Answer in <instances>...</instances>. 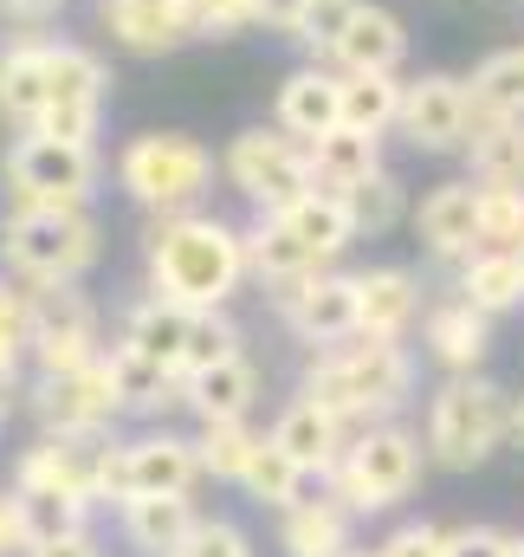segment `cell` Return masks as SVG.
Here are the masks:
<instances>
[{
	"label": "cell",
	"instance_id": "ac0fdd59",
	"mask_svg": "<svg viewBox=\"0 0 524 557\" xmlns=\"http://www.w3.org/2000/svg\"><path fill=\"white\" fill-rule=\"evenodd\" d=\"M414 234H421V247H427L434 260H466V253H479V182L466 175V182L427 188L421 208H414Z\"/></svg>",
	"mask_w": 524,
	"mask_h": 557
},
{
	"label": "cell",
	"instance_id": "c3c4849f",
	"mask_svg": "<svg viewBox=\"0 0 524 557\" xmlns=\"http://www.w3.org/2000/svg\"><path fill=\"white\" fill-rule=\"evenodd\" d=\"M26 552H33L26 506H20V493H0V557H26Z\"/></svg>",
	"mask_w": 524,
	"mask_h": 557
},
{
	"label": "cell",
	"instance_id": "ba28073f",
	"mask_svg": "<svg viewBox=\"0 0 524 557\" xmlns=\"http://www.w3.org/2000/svg\"><path fill=\"white\" fill-rule=\"evenodd\" d=\"M221 182L253 201V214H278L298 195H311V143L285 137L278 124H253L221 149Z\"/></svg>",
	"mask_w": 524,
	"mask_h": 557
},
{
	"label": "cell",
	"instance_id": "7402d4cb",
	"mask_svg": "<svg viewBox=\"0 0 524 557\" xmlns=\"http://www.w3.org/2000/svg\"><path fill=\"white\" fill-rule=\"evenodd\" d=\"M182 403L201 421H247V409L260 403V363H253L247 350H234V357H221L214 370L182 376Z\"/></svg>",
	"mask_w": 524,
	"mask_h": 557
},
{
	"label": "cell",
	"instance_id": "484cf974",
	"mask_svg": "<svg viewBox=\"0 0 524 557\" xmlns=\"http://www.w3.org/2000/svg\"><path fill=\"white\" fill-rule=\"evenodd\" d=\"M376 169H383V137H370V131L337 124V131H324V137L311 143V188L350 195V188H363Z\"/></svg>",
	"mask_w": 524,
	"mask_h": 557
},
{
	"label": "cell",
	"instance_id": "603a6c76",
	"mask_svg": "<svg viewBox=\"0 0 524 557\" xmlns=\"http://www.w3.org/2000/svg\"><path fill=\"white\" fill-rule=\"evenodd\" d=\"M414 318H421V285L408 267L357 273V337H408Z\"/></svg>",
	"mask_w": 524,
	"mask_h": 557
},
{
	"label": "cell",
	"instance_id": "2e32d148",
	"mask_svg": "<svg viewBox=\"0 0 524 557\" xmlns=\"http://www.w3.org/2000/svg\"><path fill=\"white\" fill-rule=\"evenodd\" d=\"M201 480V454L188 434H136L117 447V506L136 493H188Z\"/></svg>",
	"mask_w": 524,
	"mask_h": 557
},
{
	"label": "cell",
	"instance_id": "e0dca14e",
	"mask_svg": "<svg viewBox=\"0 0 524 557\" xmlns=\"http://www.w3.org/2000/svg\"><path fill=\"white\" fill-rule=\"evenodd\" d=\"M98 26L136 59H162L195 39L188 0H98Z\"/></svg>",
	"mask_w": 524,
	"mask_h": 557
},
{
	"label": "cell",
	"instance_id": "11a10c76",
	"mask_svg": "<svg viewBox=\"0 0 524 557\" xmlns=\"http://www.w3.org/2000/svg\"><path fill=\"white\" fill-rule=\"evenodd\" d=\"M512 557H524V539H512Z\"/></svg>",
	"mask_w": 524,
	"mask_h": 557
},
{
	"label": "cell",
	"instance_id": "f5cc1de1",
	"mask_svg": "<svg viewBox=\"0 0 524 557\" xmlns=\"http://www.w3.org/2000/svg\"><path fill=\"white\" fill-rule=\"evenodd\" d=\"M13 389H20V357H13V350H0V409L13 403Z\"/></svg>",
	"mask_w": 524,
	"mask_h": 557
},
{
	"label": "cell",
	"instance_id": "30bf717a",
	"mask_svg": "<svg viewBox=\"0 0 524 557\" xmlns=\"http://www.w3.org/2000/svg\"><path fill=\"white\" fill-rule=\"evenodd\" d=\"M13 486H52V493L85 499V506H111V499H117V441H111V428H91V434H46L39 447L20 454Z\"/></svg>",
	"mask_w": 524,
	"mask_h": 557
},
{
	"label": "cell",
	"instance_id": "681fc988",
	"mask_svg": "<svg viewBox=\"0 0 524 557\" xmlns=\"http://www.w3.org/2000/svg\"><path fill=\"white\" fill-rule=\"evenodd\" d=\"M304 7L311 0H253V26H265V33H298V20H304Z\"/></svg>",
	"mask_w": 524,
	"mask_h": 557
},
{
	"label": "cell",
	"instance_id": "7bdbcfd3",
	"mask_svg": "<svg viewBox=\"0 0 524 557\" xmlns=\"http://www.w3.org/2000/svg\"><path fill=\"white\" fill-rule=\"evenodd\" d=\"M195 13V39H234L253 26V0H188Z\"/></svg>",
	"mask_w": 524,
	"mask_h": 557
},
{
	"label": "cell",
	"instance_id": "e575fe53",
	"mask_svg": "<svg viewBox=\"0 0 524 557\" xmlns=\"http://www.w3.org/2000/svg\"><path fill=\"white\" fill-rule=\"evenodd\" d=\"M247 267H253V278H265V285L317 273V260L298 247V234H291L278 214H253V227H247Z\"/></svg>",
	"mask_w": 524,
	"mask_h": 557
},
{
	"label": "cell",
	"instance_id": "6f0895ef",
	"mask_svg": "<svg viewBox=\"0 0 524 557\" xmlns=\"http://www.w3.org/2000/svg\"><path fill=\"white\" fill-rule=\"evenodd\" d=\"M0 428H7V409H0Z\"/></svg>",
	"mask_w": 524,
	"mask_h": 557
},
{
	"label": "cell",
	"instance_id": "ab89813d",
	"mask_svg": "<svg viewBox=\"0 0 524 557\" xmlns=\"http://www.w3.org/2000/svg\"><path fill=\"white\" fill-rule=\"evenodd\" d=\"M234 350H240V324H234L227 311H195V318H188V344H182V376L214 370V363L234 357Z\"/></svg>",
	"mask_w": 524,
	"mask_h": 557
},
{
	"label": "cell",
	"instance_id": "9c48e42d",
	"mask_svg": "<svg viewBox=\"0 0 524 557\" xmlns=\"http://www.w3.org/2000/svg\"><path fill=\"white\" fill-rule=\"evenodd\" d=\"M104 111H111V65L78 39H52L46 46V117H39V131L65 143H98Z\"/></svg>",
	"mask_w": 524,
	"mask_h": 557
},
{
	"label": "cell",
	"instance_id": "bcb514c9",
	"mask_svg": "<svg viewBox=\"0 0 524 557\" xmlns=\"http://www.w3.org/2000/svg\"><path fill=\"white\" fill-rule=\"evenodd\" d=\"M376 557H447V532L440 525H401V532H389L383 545H376Z\"/></svg>",
	"mask_w": 524,
	"mask_h": 557
},
{
	"label": "cell",
	"instance_id": "7dc6e473",
	"mask_svg": "<svg viewBox=\"0 0 524 557\" xmlns=\"http://www.w3.org/2000/svg\"><path fill=\"white\" fill-rule=\"evenodd\" d=\"M447 557H512V539L499 525H460L447 532Z\"/></svg>",
	"mask_w": 524,
	"mask_h": 557
},
{
	"label": "cell",
	"instance_id": "4dcf8cb0",
	"mask_svg": "<svg viewBox=\"0 0 524 557\" xmlns=\"http://www.w3.org/2000/svg\"><path fill=\"white\" fill-rule=\"evenodd\" d=\"M350 519L337 499H298L285 506V525H278V545L285 557H344L350 552Z\"/></svg>",
	"mask_w": 524,
	"mask_h": 557
},
{
	"label": "cell",
	"instance_id": "6da1fadb",
	"mask_svg": "<svg viewBox=\"0 0 524 557\" xmlns=\"http://www.w3.org/2000/svg\"><path fill=\"white\" fill-rule=\"evenodd\" d=\"M142 273H149L155 298H169L182 311H227V298L253 278V267H247V227H234V221H221L208 208L149 214Z\"/></svg>",
	"mask_w": 524,
	"mask_h": 557
},
{
	"label": "cell",
	"instance_id": "9a60e30c",
	"mask_svg": "<svg viewBox=\"0 0 524 557\" xmlns=\"http://www.w3.org/2000/svg\"><path fill=\"white\" fill-rule=\"evenodd\" d=\"M272 124H278L285 137H298V143H317L324 131H337V124H344V72L324 65V59L291 65V72L278 78Z\"/></svg>",
	"mask_w": 524,
	"mask_h": 557
},
{
	"label": "cell",
	"instance_id": "277c9868",
	"mask_svg": "<svg viewBox=\"0 0 524 557\" xmlns=\"http://www.w3.org/2000/svg\"><path fill=\"white\" fill-rule=\"evenodd\" d=\"M512 409H519V403H512L492 376H479V370L447 376V383L434 389V403H427V454H434L440 467H453V473L486 467V460L506 447V434H512Z\"/></svg>",
	"mask_w": 524,
	"mask_h": 557
},
{
	"label": "cell",
	"instance_id": "44dd1931",
	"mask_svg": "<svg viewBox=\"0 0 524 557\" xmlns=\"http://www.w3.org/2000/svg\"><path fill=\"white\" fill-rule=\"evenodd\" d=\"M272 441H278L304 473H330V467L344 460V447H350V421L330 416V409L311 403V396H298V403H285V416L272 421Z\"/></svg>",
	"mask_w": 524,
	"mask_h": 557
},
{
	"label": "cell",
	"instance_id": "8992f818",
	"mask_svg": "<svg viewBox=\"0 0 524 557\" xmlns=\"http://www.w3.org/2000/svg\"><path fill=\"white\" fill-rule=\"evenodd\" d=\"M324 480H330V499L344 512H389L421 480V441L408 428H395V421H370V428L350 434L344 460Z\"/></svg>",
	"mask_w": 524,
	"mask_h": 557
},
{
	"label": "cell",
	"instance_id": "60d3db41",
	"mask_svg": "<svg viewBox=\"0 0 524 557\" xmlns=\"http://www.w3.org/2000/svg\"><path fill=\"white\" fill-rule=\"evenodd\" d=\"M479 247L524 253V188H479Z\"/></svg>",
	"mask_w": 524,
	"mask_h": 557
},
{
	"label": "cell",
	"instance_id": "ffe728a7",
	"mask_svg": "<svg viewBox=\"0 0 524 557\" xmlns=\"http://www.w3.org/2000/svg\"><path fill=\"white\" fill-rule=\"evenodd\" d=\"M401 59H408V26H401V13H389L383 0H363L324 65H337V72H401Z\"/></svg>",
	"mask_w": 524,
	"mask_h": 557
},
{
	"label": "cell",
	"instance_id": "f546056e",
	"mask_svg": "<svg viewBox=\"0 0 524 557\" xmlns=\"http://www.w3.org/2000/svg\"><path fill=\"white\" fill-rule=\"evenodd\" d=\"M188 318L195 311H182V305H169V298H136L130 311H124V337L117 344H130L142 357H155L162 370H175L182 376V344H188Z\"/></svg>",
	"mask_w": 524,
	"mask_h": 557
},
{
	"label": "cell",
	"instance_id": "816d5d0a",
	"mask_svg": "<svg viewBox=\"0 0 524 557\" xmlns=\"http://www.w3.org/2000/svg\"><path fill=\"white\" fill-rule=\"evenodd\" d=\"M59 7H65V0H0L7 20H52Z\"/></svg>",
	"mask_w": 524,
	"mask_h": 557
},
{
	"label": "cell",
	"instance_id": "7a4b0ae2",
	"mask_svg": "<svg viewBox=\"0 0 524 557\" xmlns=\"http://www.w3.org/2000/svg\"><path fill=\"white\" fill-rule=\"evenodd\" d=\"M414 389V357L401 350V337H350L317 350V363L304 370V396L324 403L330 416L350 428H370L401 409V396Z\"/></svg>",
	"mask_w": 524,
	"mask_h": 557
},
{
	"label": "cell",
	"instance_id": "4fadbf2b",
	"mask_svg": "<svg viewBox=\"0 0 524 557\" xmlns=\"http://www.w3.org/2000/svg\"><path fill=\"white\" fill-rule=\"evenodd\" d=\"M272 305H278V318H285L304 344H317V350L357 337V273L317 267V273H304V278H285V285H272Z\"/></svg>",
	"mask_w": 524,
	"mask_h": 557
},
{
	"label": "cell",
	"instance_id": "836d02e7",
	"mask_svg": "<svg viewBox=\"0 0 524 557\" xmlns=\"http://www.w3.org/2000/svg\"><path fill=\"white\" fill-rule=\"evenodd\" d=\"M473 117H524V46H499L466 72Z\"/></svg>",
	"mask_w": 524,
	"mask_h": 557
},
{
	"label": "cell",
	"instance_id": "d590c367",
	"mask_svg": "<svg viewBox=\"0 0 524 557\" xmlns=\"http://www.w3.org/2000/svg\"><path fill=\"white\" fill-rule=\"evenodd\" d=\"M304 467L272 441V434H260V447H253V460H247V473H240V486L260 499V506H272V512H285V506H298L304 499Z\"/></svg>",
	"mask_w": 524,
	"mask_h": 557
},
{
	"label": "cell",
	"instance_id": "ee69618b",
	"mask_svg": "<svg viewBox=\"0 0 524 557\" xmlns=\"http://www.w3.org/2000/svg\"><path fill=\"white\" fill-rule=\"evenodd\" d=\"M182 557H253V545H247V532L234 519H201L195 539L182 545Z\"/></svg>",
	"mask_w": 524,
	"mask_h": 557
},
{
	"label": "cell",
	"instance_id": "db71d44e",
	"mask_svg": "<svg viewBox=\"0 0 524 557\" xmlns=\"http://www.w3.org/2000/svg\"><path fill=\"white\" fill-rule=\"evenodd\" d=\"M512 441L524 447V396H519V409H512Z\"/></svg>",
	"mask_w": 524,
	"mask_h": 557
},
{
	"label": "cell",
	"instance_id": "d6a6232c",
	"mask_svg": "<svg viewBox=\"0 0 524 557\" xmlns=\"http://www.w3.org/2000/svg\"><path fill=\"white\" fill-rule=\"evenodd\" d=\"M401 91H408L401 72H344V124L370 131V137H389L401 124Z\"/></svg>",
	"mask_w": 524,
	"mask_h": 557
},
{
	"label": "cell",
	"instance_id": "8fae6325",
	"mask_svg": "<svg viewBox=\"0 0 524 557\" xmlns=\"http://www.w3.org/2000/svg\"><path fill=\"white\" fill-rule=\"evenodd\" d=\"M26 350H33L39 376H52V370H78V363L104 357V344H98V305H91L78 285H33Z\"/></svg>",
	"mask_w": 524,
	"mask_h": 557
},
{
	"label": "cell",
	"instance_id": "d6986e66",
	"mask_svg": "<svg viewBox=\"0 0 524 557\" xmlns=\"http://www.w3.org/2000/svg\"><path fill=\"white\" fill-rule=\"evenodd\" d=\"M421 344H427V357H434L447 376H466V370H479L486 350H492V318H486L479 305H466V298H447V305H434V311L421 318Z\"/></svg>",
	"mask_w": 524,
	"mask_h": 557
},
{
	"label": "cell",
	"instance_id": "74e56055",
	"mask_svg": "<svg viewBox=\"0 0 524 557\" xmlns=\"http://www.w3.org/2000/svg\"><path fill=\"white\" fill-rule=\"evenodd\" d=\"M20 493V506H26V525H33V545H46V539H65V532H85V499H72V493H52V486H13Z\"/></svg>",
	"mask_w": 524,
	"mask_h": 557
},
{
	"label": "cell",
	"instance_id": "b9f144b4",
	"mask_svg": "<svg viewBox=\"0 0 524 557\" xmlns=\"http://www.w3.org/2000/svg\"><path fill=\"white\" fill-rule=\"evenodd\" d=\"M357 7H363V0H311L291 39H298L311 59H330V46H337V39H344V26L357 20Z\"/></svg>",
	"mask_w": 524,
	"mask_h": 557
},
{
	"label": "cell",
	"instance_id": "1f68e13d",
	"mask_svg": "<svg viewBox=\"0 0 524 557\" xmlns=\"http://www.w3.org/2000/svg\"><path fill=\"white\" fill-rule=\"evenodd\" d=\"M104 363H111V383H117L124 409H136V416H155V409L182 403V376H175V370H162L155 357L130 350V344H111V350H104Z\"/></svg>",
	"mask_w": 524,
	"mask_h": 557
},
{
	"label": "cell",
	"instance_id": "5b68a950",
	"mask_svg": "<svg viewBox=\"0 0 524 557\" xmlns=\"http://www.w3.org/2000/svg\"><path fill=\"white\" fill-rule=\"evenodd\" d=\"M221 162L208 143H195L188 131H142L117 149V188L149 214H182L201 208V195L214 188Z\"/></svg>",
	"mask_w": 524,
	"mask_h": 557
},
{
	"label": "cell",
	"instance_id": "8d00e7d4",
	"mask_svg": "<svg viewBox=\"0 0 524 557\" xmlns=\"http://www.w3.org/2000/svg\"><path fill=\"white\" fill-rule=\"evenodd\" d=\"M253 447H260V434H253L247 421H201V434H195L201 473H214V480H234V486H240V473H247Z\"/></svg>",
	"mask_w": 524,
	"mask_h": 557
},
{
	"label": "cell",
	"instance_id": "5bb4252c",
	"mask_svg": "<svg viewBox=\"0 0 524 557\" xmlns=\"http://www.w3.org/2000/svg\"><path fill=\"white\" fill-rule=\"evenodd\" d=\"M33 409L46 421V434H91V428H111V421L124 416V396H117V383H111V363L91 357V363H78V370L39 376Z\"/></svg>",
	"mask_w": 524,
	"mask_h": 557
},
{
	"label": "cell",
	"instance_id": "52a82bcc",
	"mask_svg": "<svg viewBox=\"0 0 524 557\" xmlns=\"http://www.w3.org/2000/svg\"><path fill=\"white\" fill-rule=\"evenodd\" d=\"M0 169H7L13 201H52V208H91V195L104 182L98 143H65L52 131H20L7 143Z\"/></svg>",
	"mask_w": 524,
	"mask_h": 557
},
{
	"label": "cell",
	"instance_id": "f35d334b",
	"mask_svg": "<svg viewBox=\"0 0 524 557\" xmlns=\"http://www.w3.org/2000/svg\"><path fill=\"white\" fill-rule=\"evenodd\" d=\"M344 201H350V221H357V234H389L395 221L408 214V188L395 182L389 169H376V175H370L363 188H350Z\"/></svg>",
	"mask_w": 524,
	"mask_h": 557
},
{
	"label": "cell",
	"instance_id": "d4e9b609",
	"mask_svg": "<svg viewBox=\"0 0 524 557\" xmlns=\"http://www.w3.org/2000/svg\"><path fill=\"white\" fill-rule=\"evenodd\" d=\"M195 525H201V512L188 506V493H136V499H124V539L142 557H182Z\"/></svg>",
	"mask_w": 524,
	"mask_h": 557
},
{
	"label": "cell",
	"instance_id": "cb8c5ba5",
	"mask_svg": "<svg viewBox=\"0 0 524 557\" xmlns=\"http://www.w3.org/2000/svg\"><path fill=\"white\" fill-rule=\"evenodd\" d=\"M46 46L52 39L0 46V124L7 131H39V117H46Z\"/></svg>",
	"mask_w": 524,
	"mask_h": 557
},
{
	"label": "cell",
	"instance_id": "3957f363",
	"mask_svg": "<svg viewBox=\"0 0 524 557\" xmlns=\"http://www.w3.org/2000/svg\"><path fill=\"white\" fill-rule=\"evenodd\" d=\"M98 221L91 208H52V201H13L0 221V260L20 285H78L98 267Z\"/></svg>",
	"mask_w": 524,
	"mask_h": 557
},
{
	"label": "cell",
	"instance_id": "7c38bea8",
	"mask_svg": "<svg viewBox=\"0 0 524 557\" xmlns=\"http://www.w3.org/2000/svg\"><path fill=\"white\" fill-rule=\"evenodd\" d=\"M473 91H466V78H453V72H421V78H408V91H401V143L408 149H421V156H460L466 143H473Z\"/></svg>",
	"mask_w": 524,
	"mask_h": 557
},
{
	"label": "cell",
	"instance_id": "4316f807",
	"mask_svg": "<svg viewBox=\"0 0 524 557\" xmlns=\"http://www.w3.org/2000/svg\"><path fill=\"white\" fill-rule=\"evenodd\" d=\"M278 221L298 234V247L317 260V267H330L350 240H357V221H350V201L344 195H330V188H311V195H298L291 208H278Z\"/></svg>",
	"mask_w": 524,
	"mask_h": 557
},
{
	"label": "cell",
	"instance_id": "83f0119b",
	"mask_svg": "<svg viewBox=\"0 0 524 557\" xmlns=\"http://www.w3.org/2000/svg\"><path fill=\"white\" fill-rule=\"evenodd\" d=\"M460 156L479 188H524V117H479Z\"/></svg>",
	"mask_w": 524,
	"mask_h": 557
},
{
	"label": "cell",
	"instance_id": "f6af8a7d",
	"mask_svg": "<svg viewBox=\"0 0 524 557\" xmlns=\"http://www.w3.org/2000/svg\"><path fill=\"white\" fill-rule=\"evenodd\" d=\"M26 324H33V292H20L13 278L0 273V350H26Z\"/></svg>",
	"mask_w": 524,
	"mask_h": 557
},
{
	"label": "cell",
	"instance_id": "9f6ffc18",
	"mask_svg": "<svg viewBox=\"0 0 524 557\" xmlns=\"http://www.w3.org/2000/svg\"><path fill=\"white\" fill-rule=\"evenodd\" d=\"M344 557H376V552H344Z\"/></svg>",
	"mask_w": 524,
	"mask_h": 557
},
{
	"label": "cell",
	"instance_id": "f907efd6",
	"mask_svg": "<svg viewBox=\"0 0 524 557\" xmlns=\"http://www.w3.org/2000/svg\"><path fill=\"white\" fill-rule=\"evenodd\" d=\"M26 557H98V545H91V532H65V539H46V545H33Z\"/></svg>",
	"mask_w": 524,
	"mask_h": 557
},
{
	"label": "cell",
	"instance_id": "f1b7e54d",
	"mask_svg": "<svg viewBox=\"0 0 524 557\" xmlns=\"http://www.w3.org/2000/svg\"><path fill=\"white\" fill-rule=\"evenodd\" d=\"M460 298L479 305L486 318H506L524 305V253H506V247H479L460 260Z\"/></svg>",
	"mask_w": 524,
	"mask_h": 557
}]
</instances>
